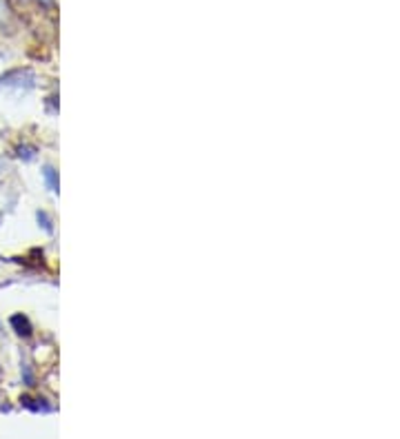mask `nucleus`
<instances>
[{
    "label": "nucleus",
    "mask_w": 400,
    "mask_h": 439,
    "mask_svg": "<svg viewBox=\"0 0 400 439\" xmlns=\"http://www.w3.org/2000/svg\"><path fill=\"white\" fill-rule=\"evenodd\" d=\"M43 176H45V180H47V185H50V189H52V191H58V178H56V171H54L52 167H45V169H43Z\"/></svg>",
    "instance_id": "obj_3"
},
{
    "label": "nucleus",
    "mask_w": 400,
    "mask_h": 439,
    "mask_svg": "<svg viewBox=\"0 0 400 439\" xmlns=\"http://www.w3.org/2000/svg\"><path fill=\"white\" fill-rule=\"evenodd\" d=\"M11 326L16 328L18 335H29L31 333V326L27 322V317H22V315H14V317H11Z\"/></svg>",
    "instance_id": "obj_2"
},
{
    "label": "nucleus",
    "mask_w": 400,
    "mask_h": 439,
    "mask_svg": "<svg viewBox=\"0 0 400 439\" xmlns=\"http://www.w3.org/2000/svg\"><path fill=\"white\" fill-rule=\"evenodd\" d=\"M38 220H43V226H45L47 231H52V224H50V220H47L45 213H38Z\"/></svg>",
    "instance_id": "obj_4"
},
{
    "label": "nucleus",
    "mask_w": 400,
    "mask_h": 439,
    "mask_svg": "<svg viewBox=\"0 0 400 439\" xmlns=\"http://www.w3.org/2000/svg\"><path fill=\"white\" fill-rule=\"evenodd\" d=\"M34 82H36V76L29 71V69H14V71H9L5 73L3 78H0V87H18V89H29L34 87Z\"/></svg>",
    "instance_id": "obj_1"
},
{
    "label": "nucleus",
    "mask_w": 400,
    "mask_h": 439,
    "mask_svg": "<svg viewBox=\"0 0 400 439\" xmlns=\"http://www.w3.org/2000/svg\"><path fill=\"white\" fill-rule=\"evenodd\" d=\"M45 3H50V0H45Z\"/></svg>",
    "instance_id": "obj_5"
}]
</instances>
